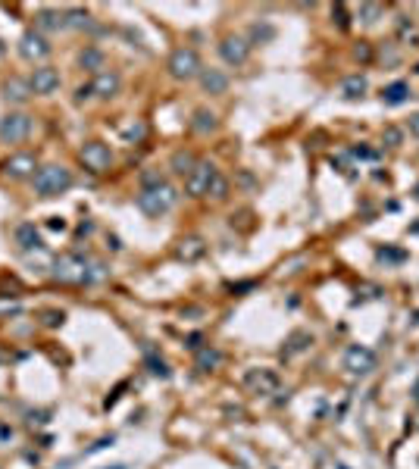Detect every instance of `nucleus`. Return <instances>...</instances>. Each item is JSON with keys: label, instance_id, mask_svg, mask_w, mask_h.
<instances>
[{"label": "nucleus", "instance_id": "obj_10", "mask_svg": "<svg viewBox=\"0 0 419 469\" xmlns=\"http://www.w3.org/2000/svg\"><path fill=\"white\" fill-rule=\"evenodd\" d=\"M244 385H247L254 394H276L278 375L272 373V369H247V373H244Z\"/></svg>", "mask_w": 419, "mask_h": 469}, {"label": "nucleus", "instance_id": "obj_6", "mask_svg": "<svg viewBox=\"0 0 419 469\" xmlns=\"http://www.w3.org/2000/svg\"><path fill=\"white\" fill-rule=\"evenodd\" d=\"M216 176H219V169H216L213 163H207V160H198V166H194V169L185 176V191H188V198H207V194H210V185H213Z\"/></svg>", "mask_w": 419, "mask_h": 469}, {"label": "nucleus", "instance_id": "obj_27", "mask_svg": "<svg viewBox=\"0 0 419 469\" xmlns=\"http://www.w3.org/2000/svg\"><path fill=\"white\" fill-rule=\"evenodd\" d=\"M272 38H276V29H272L269 23H257L254 29H250V41H254V44H266Z\"/></svg>", "mask_w": 419, "mask_h": 469}, {"label": "nucleus", "instance_id": "obj_13", "mask_svg": "<svg viewBox=\"0 0 419 469\" xmlns=\"http://www.w3.org/2000/svg\"><path fill=\"white\" fill-rule=\"evenodd\" d=\"M34 169H38V163H34L32 153H13V157L4 163L6 179H29V176H34Z\"/></svg>", "mask_w": 419, "mask_h": 469}, {"label": "nucleus", "instance_id": "obj_11", "mask_svg": "<svg viewBox=\"0 0 419 469\" xmlns=\"http://www.w3.org/2000/svg\"><path fill=\"white\" fill-rule=\"evenodd\" d=\"M122 88V79L120 72H113V69H101V72L94 75V82H91V97H103V101H110V97H116Z\"/></svg>", "mask_w": 419, "mask_h": 469}, {"label": "nucleus", "instance_id": "obj_39", "mask_svg": "<svg viewBox=\"0 0 419 469\" xmlns=\"http://www.w3.org/2000/svg\"><path fill=\"white\" fill-rule=\"evenodd\" d=\"M338 469H347V466H338Z\"/></svg>", "mask_w": 419, "mask_h": 469}, {"label": "nucleus", "instance_id": "obj_22", "mask_svg": "<svg viewBox=\"0 0 419 469\" xmlns=\"http://www.w3.org/2000/svg\"><path fill=\"white\" fill-rule=\"evenodd\" d=\"M366 94V79L363 75H351V79L341 82V97H347V101H357V97Z\"/></svg>", "mask_w": 419, "mask_h": 469}, {"label": "nucleus", "instance_id": "obj_21", "mask_svg": "<svg viewBox=\"0 0 419 469\" xmlns=\"http://www.w3.org/2000/svg\"><path fill=\"white\" fill-rule=\"evenodd\" d=\"M216 113H210V110H194V119H191V129L200 131V135H210V131H216Z\"/></svg>", "mask_w": 419, "mask_h": 469}, {"label": "nucleus", "instance_id": "obj_26", "mask_svg": "<svg viewBox=\"0 0 419 469\" xmlns=\"http://www.w3.org/2000/svg\"><path fill=\"white\" fill-rule=\"evenodd\" d=\"M222 360V354L216 351V347H204V351H198V369L200 373H210V369H216Z\"/></svg>", "mask_w": 419, "mask_h": 469}, {"label": "nucleus", "instance_id": "obj_24", "mask_svg": "<svg viewBox=\"0 0 419 469\" xmlns=\"http://www.w3.org/2000/svg\"><path fill=\"white\" fill-rule=\"evenodd\" d=\"M66 25V13H60V10H41L38 13V29H63Z\"/></svg>", "mask_w": 419, "mask_h": 469}, {"label": "nucleus", "instance_id": "obj_32", "mask_svg": "<svg viewBox=\"0 0 419 469\" xmlns=\"http://www.w3.org/2000/svg\"><path fill=\"white\" fill-rule=\"evenodd\" d=\"M66 25H88V13H85V10L66 13Z\"/></svg>", "mask_w": 419, "mask_h": 469}, {"label": "nucleus", "instance_id": "obj_30", "mask_svg": "<svg viewBox=\"0 0 419 469\" xmlns=\"http://www.w3.org/2000/svg\"><path fill=\"white\" fill-rule=\"evenodd\" d=\"M382 141H385L388 147H401L404 131L397 129V125H385V129H382Z\"/></svg>", "mask_w": 419, "mask_h": 469}, {"label": "nucleus", "instance_id": "obj_37", "mask_svg": "<svg viewBox=\"0 0 419 469\" xmlns=\"http://www.w3.org/2000/svg\"><path fill=\"white\" fill-rule=\"evenodd\" d=\"M410 135H413V138H419V113H413V116H410Z\"/></svg>", "mask_w": 419, "mask_h": 469}, {"label": "nucleus", "instance_id": "obj_9", "mask_svg": "<svg viewBox=\"0 0 419 469\" xmlns=\"http://www.w3.org/2000/svg\"><path fill=\"white\" fill-rule=\"evenodd\" d=\"M219 57L228 63V66H244L250 57V41H244L241 34H228V38L219 41Z\"/></svg>", "mask_w": 419, "mask_h": 469}, {"label": "nucleus", "instance_id": "obj_17", "mask_svg": "<svg viewBox=\"0 0 419 469\" xmlns=\"http://www.w3.org/2000/svg\"><path fill=\"white\" fill-rule=\"evenodd\" d=\"M310 345H313V335H310V332H304V328H297V332H291V335H288V341H285L282 356H285V360H288V356H297V354L310 351Z\"/></svg>", "mask_w": 419, "mask_h": 469}, {"label": "nucleus", "instance_id": "obj_20", "mask_svg": "<svg viewBox=\"0 0 419 469\" xmlns=\"http://www.w3.org/2000/svg\"><path fill=\"white\" fill-rule=\"evenodd\" d=\"M382 101H385L388 107H401V103L410 101V85L407 82H391V85L382 91Z\"/></svg>", "mask_w": 419, "mask_h": 469}, {"label": "nucleus", "instance_id": "obj_7", "mask_svg": "<svg viewBox=\"0 0 419 469\" xmlns=\"http://www.w3.org/2000/svg\"><path fill=\"white\" fill-rule=\"evenodd\" d=\"M32 135V116L29 113H6L0 119V141L19 144Z\"/></svg>", "mask_w": 419, "mask_h": 469}, {"label": "nucleus", "instance_id": "obj_4", "mask_svg": "<svg viewBox=\"0 0 419 469\" xmlns=\"http://www.w3.org/2000/svg\"><path fill=\"white\" fill-rule=\"evenodd\" d=\"M166 69H169V75H172L176 82H191V79H198V75L204 72L198 51H191V47H176V51L169 53V63H166Z\"/></svg>", "mask_w": 419, "mask_h": 469}, {"label": "nucleus", "instance_id": "obj_5", "mask_svg": "<svg viewBox=\"0 0 419 469\" xmlns=\"http://www.w3.org/2000/svg\"><path fill=\"white\" fill-rule=\"evenodd\" d=\"M344 369L351 375H357V379H363V375H373L375 366H379V356H375V351H369L366 345H351L344 351Z\"/></svg>", "mask_w": 419, "mask_h": 469}, {"label": "nucleus", "instance_id": "obj_8", "mask_svg": "<svg viewBox=\"0 0 419 469\" xmlns=\"http://www.w3.org/2000/svg\"><path fill=\"white\" fill-rule=\"evenodd\" d=\"M79 157H82V163H85V169L91 172H107L110 166H113V150H110L103 141H88V144H82V150H79Z\"/></svg>", "mask_w": 419, "mask_h": 469}, {"label": "nucleus", "instance_id": "obj_31", "mask_svg": "<svg viewBox=\"0 0 419 469\" xmlns=\"http://www.w3.org/2000/svg\"><path fill=\"white\" fill-rule=\"evenodd\" d=\"M41 319H44V326L57 328V326H63V319H66V313H63V310H44V313H41Z\"/></svg>", "mask_w": 419, "mask_h": 469}, {"label": "nucleus", "instance_id": "obj_23", "mask_svg": "<svg viewBox=\"0 0 419 469\" xmlns=\"http://www.w3.org/2000/svg\"><path fill=\"white\" fill-rule=\"evenodd\" d=\"M194 166H198V160H194L191 153H185V150H176V153L169 157V169L179 172V176H188Z\"/></svg>", "mask_w": 419, "mask_h": 469}, {"label": "nucleus", "instance_id": "obj_38", "mask_svg": "<svg viewBox=\"0 0 419 469\" xmlns=\"http://www.w3.org/2000/svg\"><path fill=\"white\" fill-rule=\"evenodd\" d=\"M413 198L419 200V181H416V185H413Z\"/></svg>", "mask_w": 419, "mask_h": 469}, {"label": "nucleus", "instance_id": "obj_1", "mask_svg": "<svg viewBox=\"0 0 419 469\" xmlns=\"http://www.w3.org/2000/svg\"><path fill=\"white\" fill-rule=\"evenodd\" d=\"M53 278L66 285H91L97 278H103V266L101 263H88L85 257L79 254H63L53 263Z\"/></svg>", "mask_w": 419, "mask_h": 469}, {"label": "nucleus", "instance_id": "obj_34", "mask_svg": "<svg viewBox=\"0 0 419 469\" xmlns=\"http://www.w3.org/2000/svg\"><path fill=\"white\" fill-rule=\"evenodd\" d=\"M379 260H388V263H401L404 260V250H379Z\"/></svg>", "mask_w": 419, "mask_h": 469}, {"label": "nucleus", "instance_id": "obj_35", "mask_svg": "<svg viewBox=\"0 0 419 469\" xmlns=\"http://www.w3.org/2000/svg\"><path fill=\"white\" fill-rule=\"evenodd\" d=\"M332 16H338V25H341V29H347V13H344V6H332Z\"/></svg>", "mask_w": 419, "mask_h": 469}, {"label": "nucleus", "instance_id": "obj_3", "mask_svg": "<svg viewBox=\"0 0 419 469\" xmlns=\"http://www.w3.org/2000/svg\"><path fill=\"white\" fill-rule=\"evenodd\" d=\"M72 185V172L66 166H41L34 172V194L38 198H57Z\"/></svg>", "mask_w": 419, "mask_h": 469}, {"label": "nucleus", "instance_id": "obj_25", "mask_svg": "<svg viewBox=\"0 0 419 469\" xmlns=\"http://www.w3.org/2000/svg\"><path fill=\"white\" fill-rule=\"evenodd\" d=\"M79 66L82 69H97V72H101V69H103V53L97 51V47H85V51L79 53Z\"/></svg>", "mask_w": 419, "mask_h": 469}, {"label": "nucleus", "instance_id": "obj_18", "mask_svg": "<svg viewBox=\"0 0 419 469\" xmlns=\"http://www.w3.org/2000/svg\"><path fill=\"white\" fill-rule=\"evenodd\" d=\"M16 244L22 250H41L44 248V241H41V232L32 226V222H22V226L16 229Z\"/></svg>", "mask_w": 419, "mask_h": 469}, {"label": "nucleus", "instance_id": "obj_29", "mask_svg": "<svg viewBox=\"0 0 419 469\" xmlns=\"http://www.w3.org/2000/svg\"><path fill=\"white\" fill-rule=\"evenodd\" d=\"M226 194H228V179L219 172V176L213 179V185H210V194H207V198H213V200H222V198H226Z\"/></svg>", "mask_w": 419, "mask_h": 469}, {"label": "nucleus", "instance_id": "obj_12", "mask_svg": "<svg viewBox=\"0 0 419 469\" xmlns=\"http://www.w3.org/2000/svg\"><path fill=\"white\" fill-rule=\"evenodd\" d=\"M19 53L32 63L44 60V57H51V44H47V38L41 32H25L22 38H19Z\"/></svg>", "mask_w": 419, "mask_h": 469}, {"label": "nucleus", "instance_id": "obj_36", "mask_svg": "<svg viewBox=\"0 0 419 469\" xmlns=\"http://www.w3.org/2000/svg\"><path fill=\"white\" fill-rule=\"evenodd\" d=\"M47 229H53V232H63V229H66V222H63L60 216H53V219L47 222Z\"/></svg>", "mask_w": 419, "mask_h": 469}, {"label": "nucleus", "instance_id": "obj_2", "mask_svg": "<svg viewBox=\"0 0 419 469\" xmlns=\"http://www.w3.org/2000/svg\"><path fill=\"white\" fill-rule=\"evenodd\" d=\"M179 200V191L172 185H166V181H160V185H148L141 188V194H138V210H141L144 216H150V219H160V216H166L172 207H176Z\"/></svg>", "mask_w": 419, "mask_h": 469}, {"label": "nucleus", "instance_id": "obj_28", "mask_svg": "<svg viewBox=\"0 0 419 469\" xmlns=\"http://www.w3.org/2000/svg\"><path fill=\"white\" fill-rule=\"evenodd\" d=\"M382 13H385V6H382V4H360L357 16H360V19H363V23H366V25H373L375 19L382 16Z\"/></svg>", "mask_w": 419, "mask_h": 469}, {"label": "nucleus", "instance_id": "obj_16", "mask_svg": "<svg viewBox=\"0 0 419 469\" xmlns=\"http://www.w3.org/2000/svg\"><path fill=\"white\" fill-rule=\"evenodd\" d=\"M198 79H200L207 94H226V88H228V75L222 72V69H204Z\"/></svg>", "mask_w": 419, "mask_h": 469}, {"label": "nucleus", "instance_id": "obj_19", "mask_svg": "<svg viewBox=\"0 0 419 469\" xmlns=\"http://www.w3.org/2000/svg\"><path fill=\"white\" fill-rule=\"evenodd\" d=\"M29 94H32V85L25 79H16V75L4 85V97H6V101H13V103L29 101Z\"/></svg>", "mask_w": 419, "mask_h": 469}, {"label": "nucleus", "instance_id": "obj_14", "mask_svg": "<svg viewBox=\"0 0 419 469\" xmlns=\"http://www.w3.org/2000/svg\"><path fill=\"white\" fill-rule=\"evenodd\" d=\"M29 85H32L34 94H53V91L60 88V72L53 66H41V69L32 72Z\"/></svg>", "mask_w": 419, "mask_h": 469}, {"label": "nucleus", "instance_id": "obj_15", "mask_svg": "<svg viewBox=\"0 0 419 469\" xmlns=\"http://www.w3.org/2000/svg\"><path fill=\"white\" fill-rule=\"evenodd\" d=\"M204 254H207V241H204V238H198V235L181 238L179 248H176V257H179V260H185V263H198Z\"/></svg>", "mask_w": 419, "mask_h": 469}, {"label": "nucleus", "instance_id": "obj_33", "mask_svg": "<svg viewBox=\"0 0 419 469\" xmlns=\"http://www.w3.org/2000/svg\"><path fill=\"white\" fill-rule=\"evenodd\" d=\"M148 366H150V373H153V375H160V379H169V369H166V363H163V360H153V356H150Z\"/></svg>", "mask_w": 419, "mask_h": 469}]
</instances>
